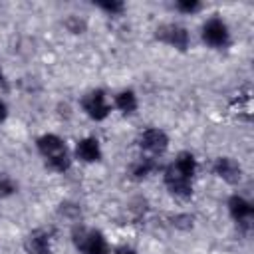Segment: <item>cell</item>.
I'll list each match as a JSON object with an SVG mask.
<instances>
[{
	"instance_id": "cell-21",
	"label": "cell",
	"mask_w": 254,
	"mask_h": 254,
	"mask_svg": "<svg viewBox=\"0 0 254 254\" xmlns=\"http://www.w3.org/2000/svg\"><path fill=\"white\" fill-rule=\"evenodd\" d=\"M0 75H2V71H0Z\"/></svg>"
},
{
	"instance_id": "cell-4",
	"label": "cell",
	"mask_w": 254,
	"mask_h": 254,
	"mask_svg": "<svg viewBox=\"0 0 254 254\" xmlns=\"http://www.w3.org/2000/svg\"><path fill=\"white\" fill-rule=\"evenodd\" d=\"M79 105H81L83 113H85L91 121H103V119H107L109 113H111V107H113V105L109 103V99H107V93H105L103 89H99V87L89 89V91L81 97Z\"/></svg>"
},
{
	"instance_id": "cell-2",
	"label": "cell",
	"mask_w": 254,
	"mask_h": 254,
	"mask_svg": "<svg viewBox=\"0 0 254 254\" xmlns=\"http://www.w3.org/2000/svg\"><path fill=\"white\" fill-rule=\"evenodd\" d=\"M38 153L44 157L46 165L54 173H67L71 167V157L65 147V141L56 133H44L36 139Z\"/></svg>"
},
{
	"instance_id": "cell-6",
	"label": "cell",
	"mask_w": 254,
	"mask_h": 254,
	"mask_svg": "<svg viewBox=\"0 0 254 254\" xmlns=\"http://www.w3.org/2000/svg\"><path fill=\"white\" fill-rule=\"evenodd\" d=\"M137 143H139V149L147 157L159 159L169 149V135L159 127H147L145 131H141Z\"/></svg>"
},
{
	"instance_id": "cell-17",
	"label": "cell",
	"mask_w": 254,
	"mask_h": 254,
	"mask_svg": "<svg viewBox=\"0 0 254 254\" xmlns=\"http://www.w3.org/2000/svg\"><path fill=\"white\" fill-rule=\"evenodd\" d=\"M171 222H173V226H175V228L189 230V228H192L194 218H192L190 214H187V212H181V214H175V216L171 218Z\"/></svg>"
},
{
	"instance_id": "cell-8",
	"label": "cell",
	"mask_w": 254,
	"mask_h": 254,
	"mask_svg": "<svg viewBox=\"0 0 254 254\" xmlns=\"http://www.w3.org/2000/svg\"><path fill=\"white\" fill-rule=\"evenodd\" d=\"M228 206V214L232 216V220L242 228V230H250L252 224V216H254V206L248 198H244L242 194H232L226 202Z\"/></svg>"
},
{
	"instance_id": "cell-20",
	"label": "cell",
	"mask_w": 254,
	"mask_h": 254,
	"mask_svg": "<svg viewBox=\"0 0 254 254\" xmlns=\"http://www.w3.org/2000/svg\"><path fill=\"white\" fill-rule=\"evenodd\" d=\"M0 196H2V179H0Z\"/></svg>"
},
{
	"instance_id": "cell-14",
	"label": "cell",
	"mask_w": 254,
	"mask_h": 254,
	"mask_svg": "<svg viewBox=\"0 0 254 254\" xmlns=\"http://www.w3.org/2000/svg\"><path fill=\"white\" fill-rule=\"evenodd\" d=\"M64 26H65V30L71 32V34H83V32L87 30V22H85V18H83V16H77V14H69V16H65Z\"/></svg>"
},
{
	"instance_id": "cell-19",
	"label": "cell",
	"mask_w": 254,
	"mask_h": 254,
	"mask_svg": "<svg viewBox=\"0 0 254 254\" xmlns=\"http://www.w3.org/2000/svg\"><path fill=\"white\" fill-rule=\"evenodd\" d=\"M6 117H8V105L4 99H0V123H4Z\"/></svg>"
},
{
	"instance_id": "cell-5",
	"label": "cell",
	"mask_w": 254,
	"mask_h": 254,
	"mask_svg": "<svg viewBox=\"0 0 254 254\" xmlns=\"http://www.w3.org/2000/svg\"><path fill=\"white\" fill-rule=\"evenodd\" d=\"M200 38L210 48H216V50L226 48L230 42V28L220 16H212V18L204 20V24L200 28Z\"/></svg>"
},
{
	"instance_id": "cell-1",
	"label": "cell",
	"mask_w": 254,
	"mask_h": 254,
	"mask_svg": "<svg viewBox=\"0 0 254 254\" xmlns=\"http://www.w3.org/2000/svg\"><path fill=\"white\" fill-rule=\"evenodd\" d=\"M196 157L190 151H181L173 163L163 171V183L177 200H189L192 196V179L196 175Z\"/></svg>"
},
{
	"instance_id": "cell-9",
	"label": "cell",
	"mask_w": 254,
	"mask_h": 254,
	"mask_svg": "<svg viewBox=\"0 0 254 254\" xmlns=\"http://www.w3.org/2000/svg\"><path fill=\"white\" fill-rule=\"evenodd\" d=\"M52 244H54V230L52 228H36L26 234L24 252L26 254H50Z\"/></svg>"
},
{
	"instance_id": "cell-10",
	"label": "cell",
	"mask_w": 254,
	"mask_h": 254,
	"mask_svg": "<svg viewBox=\"0 0 254 254\" xmlns=\"http://www.w3.org/2000/svg\"><path fill=\"white\" fill-rule=\"evenodd\" d=\"M73 155L79 163H85V165H93V163H99L101 157H103V151H101V143L97 137L93 135H87L83 139H79L75 143V149H73Z\"/></svg>"
},
{
	"instance_id": "cell-15",
	"label": "cell",
	"mask_w": 254,
	"mask_h": 254,
	"mask_svg": "<svg viewBox=\"0 0 254 254\" xmlns=\"http://www.w3.org/2000/svg\"><path fill=\"white\" fill-rule=\"evenodd\" d=\"M95 6L109 16H121L125 10V4L121 0H99V2H95Z\"/></svg>"
},
{
	"instance_id": "cell-12",
	"label": "cell",
	"mask_w": 254,
	"mask_h": 254,
	"mask_svg": "<svg viewBox=\"0 0 254 254\" xmlns=\"http://www.w3.org/2000/svg\"><path fill=\"white\" fill-rule=\"evenodd\" d=\"M159 171V161L153 159V157H147V155H141L139 159H135L129 167V173L135 181H143L147 177H151L153 173Z\"/></svg>"
},
{
	"instance_id": "cell-13",
	"label": "cell",
	"mask_w": 254,
	"mask_h": 254,
	"mask_svg": "<svg viewBox=\"0 0 254 254\" xmlns=\"http://www.w3.org/2000/svg\"><path fill=\"white\" fill-rule=\"evenodd\" d=\"M113 107L117 111H121L123 115H131L137 111L139 107V99H137V93L133 89H121L115 93L113 97Z\"/></svg>"
},
{
	"instance_id": "cell-11",
	"label": "cell",
	"mask_w": 254,
	"mask_h": 254,
	"mask_svg": "<svg viewBox=\"0 0 254 254\" xmlns=\"http://www.w3.org/2000/svg\"><path fill=\"white\" fill-rule=\"evenodd\" d=\"M212 173L218 179H222L224 183H228V185H236V183L242 181V167L232 157H218V159H214Z\"/></svg>"
},
{
	"instance_id": "cell-16",
	"label": "cell",
	"mask_w": 254,
	"mask_h": 254,
	"mask_svg": "<svg viewBox=\"0 0 254 254\" xmlns=\"http://www.w3.org/2000/svg\"><path fill=\"white\" fill-rule=\"evenodd\" d=\"M175 8H177L181 14L192 16V14H196V12L202 8V4H200L198 0H179V2L175 4Z\"/></svg>"
},
{
	"instance_id": "cell-18",
	"label": "cell",
	"mask_w": 254,
	"mask_h": 254,
	"mask_svg": "<svg viewBox=\"0 0 254 254\" xmlns=\"http://www.w3.org/2000/svg\"><path fill=\"white\" fill-rule=\"evenodd\" d=\"M109 254H137V250H135V248H131V246H127V244H123V246H119V248L111 250Z\"/></svg>"
},
{
	"instance_id": "cell-3",
	"label": "cell",
	"mask_w": 254,
	"mask_h": 254,
	"mask_svg": "<svg viewBox=\"0 0 254 254\" xmlns=\"http://www.w3.org/2000/svg\"><path fill=\"white\" fill-rule=\"evenodd\" d=\"M71 242L79 254H109L111 252L109 242L99 228L77 224L71 230Z\"/></svg>"
},
{
	"instance_id": "cell-7",
	"label": "cell",
	"mask_w": 254,
	"mask_h": 254,
	"mask_svg": "<svg viewBox=\"0 0 254 254\" xmlns=\"http://www.w3.org/2000/svg\"><path fill=\"white\" fill-rule=\"evenodd\" d=\"M155 38L179 52H185L189 46H190V34L185 26L177 24V22H167V24H161L157 30H155Z\"/></svg>"
}]
</instances>
